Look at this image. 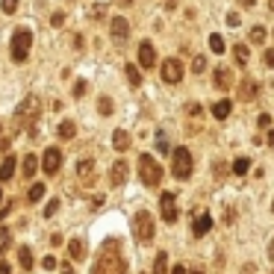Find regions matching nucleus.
<instances>
[{
	"label": "nucleus",
	"instance_id": "nucleus-48",
	"mask_svg": "<svg viewBox=\"0 0 274 274\" xmlns=\"http://www.w3.org/2000/svg\"><path fill=\"white\" fill-rule=\"evenodd\" d=\"M171 274H189V271H186V268H183V265H177V268H174V271H171Z\"/></svg>",
	"mask_w": 274,
	"mask_h": 274
},
{
	"label": "nucleus",
	"instance_id": "nucleus-40",
	"mask_svg": "<svg viewBox=\"0 0 274 274\" xmlns=\"http://www.w3.org/2000/svg\"><path fill=\"white\" fill-rule=\"evenodd\" d=\"M239 21H242V18H239L236 12H230V15H227V24H230V27H239Z\"/></svg>",
	"mask_w": 274,
	"mask_h": 274
},
{
	"label": "nucleus",
	"instance_id": "nucleus-21",
	"mask_svg": "<svg viewBox=\"0 0 274 274\" xmlns=\"http://www.w3.org/2000/svg\"><path fill=\"white\" fill-rule=\"evenodd\" d=\"M77 174H80L83 180H89L95 174V162L92 160H80V162H77Z\"/></svg>",
	"mask_w": 274,
	"mask_h": 274
},
{
	"label": "nucleus",
	"instance_id": "nucleus-12",
	"mask_svg": "<svg viewBox=\"0 0 274 274\" xmlns=\"http://www.w3.org/2000/svg\"><path fill=\"white\" fill-rule=\"evenodd\" d=\"M127 174H130L127 162H124V160H118V162L112 165V171H109V183H112V186H121V183L127 180Z\"/></svg>",
	"mask_w": 274,
	"mask_h": 274
},
{
	"label": "nucleus",
	"instance_id": "nucleus-2",
	"mask_svg": "<svg viewBox=\"0 0 274 274\" xmlns=\"http://www.w3.org/2000/svg\"><path fill=\"white\" fill-rule=\"evenodd\" d=\"M92 274H127V265H124V259L115 251H103L100 259L95 262Z\"/></svg>",
	"mask_w": 274,
	"mask_h": 274
},
{
	"label": "nucleus",
	"instance_id": "nucleus-55",
	"mask_svg": "<svg viewBox=\"0 0 274 274\" xmlns=\"http://www.w3.org/2000/svg\"><path fill=\"white\" fill-rule=\"evenodd\" d=\"M0 198H3V194H0Z\"/></svg>",
	"mask_w": 274,
	"mask_h": 274
},
{
	"label": "nucleus",
	"instance_id": "nucleus-14",
	"mask_svg": "<svg viewBox=\"0 0 274 274\" xmlns=\"http://www.w3.org/2000/svg\"><path fill=\"white\" fill-rule=\"evenodd\" d=\"M210 227H212V215H210V212L198 215V218H194V224H192L194 236H207V233H210Z\"/></svg>",
	"mask_w": 274,
	"mask_h": 274
},
{
	"label": "nucleus",
	"instance_id": "nucleus-3",
	"mask_svg": "<svg viewBox=\"0 0 274 274\" xmlns=\"http://www.w3.org/2000/svg\"><path fill=\"white\" fill-rule=\"evenodd\" d=\"M30 48H32V32L24 30V27H18V30L12 32V59H15V62H27Z\"/></svg>",
	"mask_w": 274,
	"mask_h": 274
},
{
	"label": "nucleus",
	"instance_id": "nucleus-36",
	"mask_svg": "<svg viewBox=\"0 0 274 274\" xmlns=\"http://www.w3.org/2000/svg\"><path fill=\"white\" fill-rule=\"evenodd\" d=\"M42 268H45V271H50V268H56V257H50V254H48V257L42 259Z\"/></svg>",
	"mask_w": 274,
	"mask_h": 274
},
{
	"label": "nucleus",
	"instance_id": "nucleus-16",
	"mask_svg": "<svg viewBox=\"0 0 274 274\" xmlns=\"http://www.w3.org/2000/svg\"><path fill=\"white\" fill-rule=\"evenodd\" d=\"M257 97V83L254 80H242L239 83V100H254Z\"/></svg>",
	"mask_w": 274,
	"mask_h": 274
},
{
	"label": "nucleus",
	"instance_id": "nucleus-50",
	"mask_svg": "<svg viewBox=\"0 0 274 274\" xmlns=\"http://www.w3.org/2000/svg\"><path fill=\"white\" fill-rule=\"evenodd\" d=\"M239 3H242V6H248V9H251V6H254V0H239Z\"/></svg>",
	"mask_w": 274,
	"mask_h": 274
},
{
	"label": "nucleus",
	"instance_id": "nucleus-39",
	"mask_svg": "<svg viewBox=\"0 0 274 274\" xmlns=\"http://www.w3.org/2000/svg\"><path fill=\"white\" fill-rule=\"evenodd\" d=\"M103 12H106V6H103V3H97V6L92 9V18H103Z\"/></svg>",
	"mask_w": 274,
	"mask_h": 274
},
{
	"label": "nucleus",
	"instance_id": "nucleus-49",
	"mask_svg": "<svg viewBox=\"0 0 274 274\" xmlns=\"http://www.w3.org/2000/svg\"><path fill=\"white\" fill-rule=\"evenodd\" d=\"M62 274H74V268L71 265H62Z\"/></svg>",
	"mask_w": 274,
	"mask_h": 274
},
{
	"label": "nucleus",
	"instance_id": "nucleus-26",
	"mask_svg": "<svg viewBox=\"0 0 274 274\" xmlns=\"http://www.w3.org/2000/svg\"><path fill=\"white\" fill-rule=\"evenodd\" d=\"M210 50H212V53H218V56L224 53V38H221L218 32H212V35H210Z\"/></svg>",
	"mask_w": 274,
	"mask_h": 274
},
{
	"label": "nucleus",
	"instance_id": "nucleus-13",
	"mask_svg": "<svg viewBox=\"0 0 274 274\" xmlns=\"http://www.w3.org/2000/svg\"><path fill=\"white\" fill-rule=\"evenodd\" d=\"M212 83H215V89L227 92V89H233V74H230L227 68H215V74H212Z\"/></svg>",
	"mask_w": 274,
	"mask_h": 274
},
{
	"label": "nucleus",
	"instance_id": "nucleus-34",
	"mask_svg": "<svg viewBox=\"0 0 274 274\" xmlns=\"http://www.w3.org/2000/svg\"><path fill=\"white\" fill-rule=\"evenodd\" d=\"M0 6H3V12H6V15H12V12L18 9V0H3Z\"/></svg>",
	"mask_w": 274,
	"mask_h": 274
},
{
	"label": "nucleus",
	"instance_id": "nucleus-42",
	"mask_svg": "<svg viewBox=\"0 0 274 274\" xmlns=\"http://www.w3.org/2000/svg\"><path fill=\"white\" fill-rule=\"evenodd\" d=\"M257 124H259V127H268V124H271V115H259Z\"/></svg>",
	"mask_w": 274,
	"mask_h": 274
},
{
	"label": "nucleus",
	"instance_id": "nucleus-27",
	"mask_svg": "<svg viewBox=\"0 0 274 274\" xmlns=\"http://www.w3.org/2000/svg\"><path fill=\"white\" fill-rule=\"evenodd\" d=\"M124 71H127V80H130V86H142V71H139L136 65H127Z\"/></svg>",
	"mask_w": 274,
	"mask_h": 274
},
{
	"label": "nucleus",
	"instance_id": "nucleus-54",
	"mask_svg": "<svg viewBox=\"0 0 274 274\" xmlns=\"http://www.w3.org/2000/svg\"><path fill=\"white\" fill-rule=\"evenodd\" d=\"M271 215H274V204H271Z\"/></svg>",
	"mask_w": 274,
	"mask_h": 274
},
{
	"label": "nucleus",
	"instance_id": "nucleus-45",
	"mask_svg": "<svg viewBox=\"0 0 274 274\" xmlns=\"http://www.w3.org/2000/svg\"><path fill=\"white\" fill-rule=\"evenodd\" d=\"M0 274H12V268H9L6 262H0Z\"/></svg>",
	"mask_w": 274,
	"mask_h": 274
},
{
	"label": "nucleus",
	"instance_id": "nucleus-32",
	"mask_svg": "<svg viewBox=\"0 0 274 274\" xmlns=\"http://www.w3.org/2000/svg\"><path fill=\"white\" fill-rule=\"evenodd\" d=\"M192 71H194V74H204V71H207V59H204V56H198V59L192 62Z\"/></svg>",
	"mask_w": 274,
	"mask_h": 274
},
{
	"label": "nucleus",
	"instance_id": "nucleus-30",
	"mask_svg": "<svg viewBox=\"0 0 274 274\" xmlns=\"http://www.w3.org/2000/svg\"><path fill=\"white\" fill-rule=\"evenodd\" d=\"M251 42H254V45H262V42H265V30H262V27H254V30H251Z\"/></svg>",
	"mask_w": 274,
	"mask_h": 274
},
{
	"label": "nucleus",
	"instance_id": "nucleus-56",
	"mask_svg": "<svg viewBox=\"0 0 274 274\" xmlns=\"http://www.w3.org/2000/svg\"><path fill=\"white\" fill-rule=\"evenodd\" d=\"M271 274H274V271H271Z\"/></svg>",
	"mask_w": 274,
	"mask_h": 274
},
{
	"label": "nucleus",
	"instance_id": "nucleus-51",
	"mask_svg": "<svg viewBox=\"0 0 274 274\" xmlns=\"http://www.w3.org/2000/svg\"><path fill=\"white\" fill-rule=\"evenodd\" d=\"M118 3H121V6H130V3H133V0H118Z\"/></svg>",
	"mask_w": 274,
	"mask_h": 274
},
{
	"label": "nucleus",
	"instance_id": "nucleus-10",
	"mask_svg": "<svg viewBox=\"0 0 274 274\" xmlns=\"http://www.w3.org/2000/svg\"><path fill=\"white\" fill-rule=\"evenodd\" d=\"M38 106H42V100H38V95H30L21 106H18V115H15V121H21V118H35L38 115Z\"/></svg>",
	"mask_w": 274,
	"mask_h": 274
},
{
	"label": "nucleus",
	"instance_id": "nucleus-35",
	"mask_svg": "<svg viewBox=\"0 0 274 274\" xmlns=\"http://www.w3.org/2000/svg\"><path fill=\"white\" fill-rule=\"evenodd\" d=\"M86 95V80H77V86H74V97H83Z\"/></svg>",
	"mask_w": 274,
	"mask_h": 274
},
{
	"label": "nucleus",
	"instance_id": "nucleus-31",
	"mask_svg": "<svg viewBox=\"0 0 274 274\" xmlns=\"http://www.w3.org/2000/svg\"><path fill=\"white\" fill-rule=\"evenodd\" d=\"M97 106H100V115H112V100L109 97H100Z\"/></svg>",
	"mask_w": 274,
	"mask_h": 274
},
{
	"label": "nucleus",
	"instance_id": "nucleus-9",
	"mask_svg": "<svg viewBox=\"0 0 274 274\" xmlns=\"http://www.w3.org/2000/svg\"><path fill=\"white\" fill-rule=\"evenodd\" d=\"M160 210H162V218H165L168 224H174V221L180 218V210H177V204H174V194H171V192H162Z\"/></svg>",
	"mask_w": 274,
	"mask_h": 274
},
{
	"label": "nucleus",
	"instance_id": "nucleus-52",
	"mask_svg": "<svg viewBox=\"0 0 274 274\" xmlns=\"http://www.w3.org/2000/svg\"><path fill=\"white\" fill-rule=\"evenodd\" d=\"M268 9H271V12H274V0H268Z\"/></svg>",
	"mask_w": 274,
	"mask_h": 274
},
{
	"label": "nucleus",
	"instance_id": "nucleus-22",
	"mask_svg": "<svg viewBox=\"0 0 274 274\" xmlns=\"http://www.w3.org/2000/svg\"><path fill=\"white\" fill-rule=\"evenodd\" d=\"M21 168H24V177H32V174H35V168H38V160H35L32 153H27V156H24V165H21Z\"/></svg>",
	"mask_w": 274,
	"mask_h": 274
},
{
	"label": "nucleus",
	"instance_id": "nucleus-29",
	"mask_svg": "<svg viewBox=\"0 0 274 274\" xmlns=\"http://www.w3.org/2000/svg\"><path fill=\"white\" fill-rule=\"evenodd\" d=\"M27 198H30V201H42V198H45V186H42V183H35V186L30 189Z\"/></svg>",
	"mask_w": 274,
	"mask_h": 274
},
{
	"label": "nucleus",
	"instance_id": "nucleus-46",
	"mask_svg": "<svg viewBox=\"0 0 274 274\" xmlns=\"http://www.w3.org/2000/svg\"><path fill=\"white\" fill-rule=\"evenodd\" d=\"M265 142H268V145H274V130H268V133H265Z\"/></svg>",
	"mask_w": 274,
	"mask_h": 274
},
{
	"label": "nucleus",
	"instance_id": "nucleus-23",
	"mask_svg": "<svg viewBox=\"0 0 274 274\" xmlns=\"http://www.w3.org/2000/svg\"><path fill=\"white\" fill-rule=\"evenodd\" d=\"M68 254H71L74 259H83V257H86V251H83V242H80V239H71V242H68Z\"/></svg>",
	"mask_w": 274,
	"mask_h": 274
},
{
	"label": "nucleus",
	"instance_id": "nucleus-11",
	"mask_svg": "<svg viewBox=\"0 0 274 274\" xmlns=\"http://www.w3.org/2000/svg\"><path fill=\"white\" fill-rule=\"evenodd\" d=\"M153 62H156L153 45H150V42H142V45H139V65H142V68H153Z\"/></svg>",
	"mask_w": 274,
	"mask_h": 274
},
{
	"label": "nucleus",
	"instance_id": "nucleus-6",
	"mask_svg": "<svg viewBox=\"0 0 274 274\" xmlns=\"http://www.w3.org/2000/svg\"><path fill=\"white\" fill-rule=\"evenodd\" d=\"M183 74H186V71H183V62H180V59H165V62H162V80H165V83L177 86V83L183 80Z\"/></svg>",
	"mask_w": 274,
	"mask_h": 274
},
{
	"label": "nucleus",
	"instance_id": "nucleus-38",
	"mask_svg": "<svg viewBox=\"0 0 274 274\" xmlns=\"http://www.w3.org/2000/svg\"><path fill=\"white\" fill-rule=\"evenodd\" d=\"M56 210H59V201H50V204L45 207V218H50V215H53Z\"/></svg>",
	"mask_w": 274,
	"mask_h": 274
},
{
	"label": "nucleus",
	"instance_id": "nucleus-25",
	"mask_svg": "<svg viewBox=\"0 0 274 274\" xmlns=\"http://www.w3.org/2000/svg\"><path fill=\"white\" fill-rule=\"evenodd\" d=\"M18 262L30 271V268H32V262H35V259H32V251H30V248H21V251H18Z\"/></svg>",
	"mask_w": 274,
	"mask_h": 274
},
{
	"label": "nucleus",
	"instance_id": "nucleus-18",
	"mask_svg": "<svg viewBox=\"0 0 274 274\" xmlns=\"http://www.w3.org/2000/svg\"><path fill=\"white\" fill-rule=\"evenodd\" d=\"M15 165H18V160H15V156H6V160H3V165H0V183H3V180H12Z\"/></svg>",
	"mask_w": 274,
	"mask_h": 274
},
{
	"label": "nucleus",
	"instance_id": "nucleus-15",
	"mask_svg": "<svg viewBox=\"0 0 274 274\" xmlns=\"http://www.w3.org/2000/svg\"><path fill=\"white\" fill-rule=\"evenodd\" d=\"M112 147L118 150V153H124V150L130 147V133H127V130H115V133H112Z\"/></svg>",
	"mask_w": 274,
	"mask_h": 274
},
{
	"label": "nucleus",
	"instance_id": "nucleus-44",
	"mask_svg": "<svg viewBox=\"0 0 274 274\" xmlns=\"http://www.w3.org/2000/svg\"><path fill=\"white\" fill-rule=\"evenodd\" d=\"M6 239H9V233H6V227H0V245H3Z\"/></svg>",
	"mask_w": 274,
	"mask_h": 274
},
{
	"label": "nucleus",
	"instance_id": "nucleus-41",
	"mask_svg": "<svg viewBox=\"0 0 274 274\" xmlns=\"http://www.w3.org/2000/svg\"><path fill=\"white\" fill-rule=\"evenodd\" d=\"M50 21H53V27H62V24H65V15H62V12H56Z\"/></svg>",
	"mask_w": 274,
	"mask_h": 274
},
{
	"label": "nucleus",
	"instance_id": "nucleus-28",
	"mask_svg": "<svg viewBox=\"0 0 274 274\" xmlns=\"http://www.w3.org/2000/svg\"><path fill=\"white\" fill-rule=\"evenodd\" d=\"M74 133H77L74 121H62L59 124V139H74Z\"/></svg>",
	"mask_w": 274,
	"mask_h": 274
},
{
	"label": "nucleus",
	"instance_id": "nucleus-20",
	"mask_svg": "<svg viewBox=\"0 0 274 274\" xmlns=\"http://www.w3.org/2000/svg\"><path fill=\"white\" fill-rule=\"evenodd\" d=\"M233 56H236V65H248V62H251L248 45H236V48H233Z\"/></svg>",
	"mask_w": 274,
	"mask_h": 274
},
{
	"label": "nucleus",
	"instance_id": "nucleus-53",
	"mask_svg": "<svg viewBox=\"0 0 274 274\" xmlns=\"http://www.w3.org/2000/svg\"><path fill=\"white\" fill-rule=\"evenodd\" d=\"M189 274H201V271H189Z\"/></svg>",
	"mask_w": 274,
	"mask_h": 274
},
{
	"label": "nucleus",
	"instance_id": "nucleus-5",
	"mask_svg": "<svg viewBox=\"0 0 274 274\" xmlns=\"http://www.w3.org/2000/svg\"><path fill=\"white\" fill-rule=\"evenodd\" d=\"M133 227H136V239H139V242H150V239H153V215H150L147 210H139V212H136Z\"/></svg>",
	"mask_w": 274,
	"mask_h": 274
},
{
	"label": "nucleus",
	"instance_id": "nucleus-4",
	"mask_svg": "<svg viewBox=\"0 0 274 274\" xmlns=\"http://www.w3.org/2000/svg\"><path fill=\"white\" fill-rule=\"evenodd\" d=\"M192 153L186 150V147H177L174 150V162H171V174L177 177V180H189L192 177Z\"/></svg>",
	"mask_w": 274,
	"mask_h": 274
},
{
	"label": "nucleus",
	"instance_id": "nucleus-33",
	"mask_svg": "<svg viewBox=\"0 0 274 274\" xmlns=\"http://www.w3.org/2000/svg\"><path fill=\"white\" fill-rule=\"evenodd\" d=\"M156 147H160V153H168V139H165V133H156Z\"/></svg>",
	"mask_w": 274,
	"mask_h": 274
},
{
	"label": "nucleus",
	"instance_id": "nucleus-17",
	"mask_svg": "<svg viewBox=\"0 0 274 274\" xmlns=\"http://www.w3.org/2000/svg\"><path fill=\"white\" fill-rule=\"evenodd\" d=\"M230 109H233V103H230L227 97H224V100H215V103H212V115H215L218 121H224V118H227V115H230Z\"/></svg>",
	"mask_w": 274,
	"mask_h": 274
},
{
	"label": "nucleus",
	"instance_id": "nucleus-43",
	"mask_svg": "<svg viewBox=\"0 0 274 274\" xmlns=\"http://www.w3.org/2000/svg\"><path fill=\"white\" fill-rule=\"evenodd\" d=\"M186 109H189V115H201V106H198V103H189Z\"/></svg>",
	"mask_w": 274,
	"mask_h": 274
},
{
	"label": "nucleus",
	"instance_id": "nucleus-37",
	"mask_svg": "<svg viewBox=\"0 0 274 274\" xmlns=\"http://www.w3.org/2000/svg\"><path fill=\"white\" fill-rule=\"evenodd\" d=\"M262 62H265L268 68H274V48H268V50L262 53Z\"/></svg>",
	"mask_w": 274,
	"mask_h": 274
},
{
	"label": "nucleus",
	"instance_id": "nucleus-1",
	"mask_svg": "<svg viewBox=\"0 0 274 274\" xmlns=\"http://www.w3.org/2000/svg\"><path fill=\"white\" fill-rule=\"evenodd\" d=\"M139 177H142L145 186H160L162 183V165L150 153H142L139 156Z\"/></svg>",
	"mask_w": 274,
	"mask_h": 274
},
{
	"label": "nucleus",
	"instance_id": "nucleus-19",
	"mask_svg": "<svg viewBox=\"0 0 274 274\" xmlns=\"http://www.w3.org/2000/svg\"><path fill=\"white\" fill-rule=\"evenodd\" d=\"M153 274H171V271H168V254H165V251L156 254V259H153Z\"/></svg>",
	"mask_w": 274,
	"mask_h": 274
},
{
	"label": "nucleus",
	"instance_id": "nucleus-8",
	"mask_svg": "<svg viewBox=\"0 0 274 274\" xmlns=\"http://www.w3.org/2000/svg\"><path fill=\"white\" fill-rule=\"evenodd\" d=\"M109 32H112V38H115V42H127V38H130V24H127V18L124 15H115L112 21H109Z\"/></svg>",
	"mask_w": 274,
	"mask_h": 274
},
{
	"label": "nucleus",
	"instance_id": "nucleus-47",
	"mask_svg": "<svg viewBox=\"0 0 274 274\" xmlns=\"http://www.w3.org/2000/svg\"><path fill=\"white\" fill-rule=\"evenodd\" d=\"M268 259H274V239L268 242Z\"/></svg>",
	"mask_w": 274,
	"mask_h": 274
},
{
	"label": "nucleus",
	"instance_id": "nucleus-24",
	"mask_svg": "<svg viewBox=\"0 0 274 274\" xmlns=\"http://www.w3.org/2000/svg\"><path fill=\"white\" fill-rule=\"evenodd\" d=\"M248 171H251V160H245V156H239V160L233 162V174H239V177H242V174H248Z\"/></svg>",
	"mask_w": 274,
	"mask_h": 274
},
{
	"label": "nucleus",
	"instance_id": "nucleus-7",
	"mask_svg": "<svg viewBox=\"0 0 274 274\" xmlns=\"http://www.w3.org/2000/svg\"><path fill=\"white\" fill-rule=\"evenodd\" d=\"M59 168H62V150L59 147H48L42 153V171L45 174H56Z\"/></svg>",
	"mask_w": 274,
	"mask_h": 274
}]
</instances>
